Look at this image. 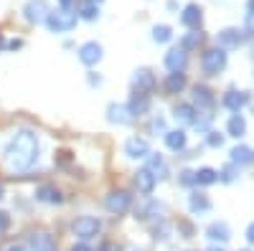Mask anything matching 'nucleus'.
Returning <instances> with one entry per match:
<instances>
[{"label":"nucleus","instance_id":"nucleus-1","mask_svg":"<svg viewBox=\"0 0 254 251\" xmlns=\"http://www.w3.org/2000/svg\"><path fill=\"white\" fill-rule=\"evenodd\" d=\"M3 160L13 173L31 170V167L36 165V160H38V137L31 130L15 132L8 140L5 150H3Z\"/></svg>","mask_w":254,"mask_h":251},{"label":"nucleus","instance_id":"nucleus-2","mask_svg":"<svg viewBox=\"0 0 254 251\" xmlns=\"http://www.w3.org/2000/svg\"><path fill=\"white\" fill-rule=\"evenodd\" d=\"M44 23H46V28H49L51 33H69V31L76 26V13L61 8L59 13H49Z\"/></svg>","mask_w":254,"mask_h":251},{"label":"nucleus","instance_id":"nucleus-3","mask_svg":"<svg viewBox=\"0 0 254 251\" xmlns=\"http://www.w3.org/2000/svg\"><path fill=\"white\" fill-rule=\"evenodd\" d=\"M201 69H203L206 76H219L226 69V51L221 46L219 49H208L201 56Z\"/></svg>","mask_w":254,"mask_h":251},{"label":"nucleus","instance_id":"nucleus-4","mask_svg":"<svg viewBox=\"0 0 254 251\" xmlns=\"http://www.w3.org/2000/svg\"><path fill=\"white\" fill-rule=\"evenodd\" d=\"M71 231H74V236L81 239V241L97 239L99 231H102V221L94 218V216H81V218H76V221L71 223Z\"/></svg>","mask_w":254,"mask_h":251},{"label":"nucleus","instance_id":"nucleus-5","mask_svg":"<svg viewBox=\"0 0 254 251\" xmlns=\"http://www.w3.org/2000/svg\"><path fill=\"white\" fill-rule=\"evenodd\" d=\"M130 205H132V196L127 191H110L107 198H104V208H107L112 216L127 213V211H130Z\"/></svg>","mask_w":254,"mask_h":251},{"label":"nucleus","instance_id":"nucleus-6","mask_svg":"<svg viewBox=\"0 0 254 251\" xmlns=\"http://www.w3.org/2000/svg\"><path fill=\"white\" fill-rule=\"evenodd\" d=\"M49 13H51V10H49L46 0H28V3L23 5V18H26V23H31V26L44 23Z\"/></svg>","mask_w":254,"mask_h":251},{"label":"nucleus","instance_id":"nucleus-7","mask_svg":"<svg viewBox=\"0 0 254 251\" xmlns=\"http://www.w3.org/2000/svg\"><path fill=\"white\" fill-rule=\"evenodd\" d=\"M247 36H249V33H242L239 28H224V31H219V36H216V44H219L224 51H231V49H239L244 41H247Z\"/></svg>","mask_w":254,"mask_h":251},{"label":"nucleus","instance_id":"nucleus-8","mask_svg":"<svg viewBox=\"0 0 254 251\" xmlns=\"http://www.w3.org/2000/svg\"><path fill=\"white\" fill-rule=\"evenodd\" d=\"M252 101V94L249 92H237V89H229L226 94H224V107L234 114V112H242L247 104Z\"/></svg>","mask_w":254,"mask_h":251},{"label":"nucleus","instance_id":"nucleus-9","mask_svg":"<svg viewBox=\"0 0 254 251\" xmlns=\"http://www.w3.org/2000/svg\"><path fill=\"white\" fill-rule=\"evenodd\" d=\"M193 107H198V109H214L216 107V97L206 84H196L193 87Z\"/></svg>","mask_w":254,"mask_h":251},{"label":"nucleus","instance_id":"nucleus-10","mask_svg":"<svg viewBox=\"0 0 254 251\" xmlns=\"http://www.w3.org/2000/svg\"><path fill=\"white\" fill-rule=\"evenodd\" d=\"M125 155L130 160H145L147 155H150V145H147L145 140H140V137H130L125 142Z\"/></svg>","mask_w":254,"mask_h":251},{"label":"nucleus","instance_id":"nucleus-11","mask_svg":"<svg viewBox=\"0 0 254 251\" xmlns=\"http://www.w3.org/2000/svg\"><path fill=\"white\" fill-rule=\"evenodd\" d=\"M79 61L84 66H97L102 61V46L97 44V41H89V44H84L79 49Z\"/></svg>","mask_w":254,"mask_h":251},{"label":"nucleus","instance_id":"nucleus-12","mask_svg":"<svg viewBox=\"0 0 254 251\" xmlns=\"http://www.w3.org/2000/svg\"><path fill=\"white\" fill-rule=\"evenodd\" d=\"M155 74L150 71V69H137L135 74H132V87L137 89V92H145V94H150L153 89H155Z\"/></svg>","mask_w":254,"mask_h":251},{"label":"nucleus","instance_id":"nucleus-13","mask_svg":"<svg viewBox=\"0 0 254 251\" xmlns=\"http://www.w3.org/2000/svg\"><path fill=\"white\" fill-rule=\"evenodd\" d=\"M127 109H130L132 117H145L147 112H150V97H147L145 92H135L130 97V101H127Z\"/></svg>","mask_w":254,"mask_h":251},{"label":"nucleus","instance_id":"nucleus-14","mask_svg":"<svg viewBox=\"0 0 254 251\" xmlns=\"http://www.w3.org/2000/svg\"><path fill=\"white\" fill-rule=\"evenodd\" d=\"M186 66H188L186 49H171L165 53V69L168 71H186Z\"/></svg>","mask_w":254,"mask_h":251},{"label":"nucleus","instance_id":"nucleus-15","mask_svg":"<svg viewBox=\"0 0 254 251\" xmlns=\"http://www.w3.org/2000/svg\"><path fill=\"white\" fill-rule=\"evenodd\" d=\"M201 20H203V10H201L198 3H190V5L183 8V13H181V23H183L186 28H201Z\"/></svg>","mask_w":254,"mask_h":251},{"label":"nucleus","instance_id":"nucleus-16","mask_svg":"<svg viewBox=\"0 0 254 251\" xmlns=\"http://www.w3.org/2000/svg\"><path fill=\"white\" fill-rule=\"evenodd\" d=\"M28 246H31V251H56V241H54V236L46 234V231H36V234H31Z\"/></svg>","mask_w":254,"mask_h":251},{"label":"nucleus","instance_id":"nucleus-17","mask_svg":"<svg viewBox=\"0 0 254 251\" xmlns=\"http://www.w3.org/2000/svg\"><path fill=\"white\" fill-rule=\"evenodd\" d=\"M107 119L112 122V124H130L135 117L130 114V109H127V104H110L107 107Z\"/></svg>","mask_w":254,"mask_h":251},{"label":"nucleus","instance_id":"nucleus-18","mask_svg":"<svg viewBox=\"0 0 254 251\" xmlns=\"http://www.w3.org/2000/svg\"><path fill=\"white\" fill-rule=\"evenodd\" d=\"M36 201L49 203V205H59V203H64V196L56 185H41V188H36Z\"/></svg>","mask_w":254,"mask_h":251},{"label":"nucleus","instance_id":"nucleus-19","mask_svg":"<svg viewBox=\"0 0 254 251\" xmlns=\"http://www.w3.org/2000/svg\"><path fill=\"white\" fill-rule=\"evenodd\" d=\"M155 175L147 170V167H142V170H137L135 173V185H137V191L142 193V196H150L153 191H155Z\"/></svg>","mask_w":254,"mask_h":251},{"label":"nucleus","instance_id":"nucleus-20","mask_svg":"<svg viewBox=\"0 0 254 251\" xmlns=\"http://www.w3.org/2000/svg\"><path fill=\"white\" fill-rule=\"evenodd\" d=\"M206 236L211 239V241H229L231 239V228H229V223L226 221H214L208 228H206Z\"/></svg>","mask_w":254,"mask_h":251},{"label":"nucleus","instance_id":"nucleus-21","mask_svg":"<svg viewBox=\"0 0 254 251\" xmlns=\"http://www.w3.org/2000/svg\"><path fill=\"white\" fill-rule=\"evenodd\" d=\"M163 89L168 94H181L186 89V74L183 71H171L168 79H165V84H163Z\"/></svg>","mask_w":254,"mask_h":251},{"label":"nucleus","instance_id":"nucleus-22","mask_svg":"<svg viewBox=\"0 0 254 251\" xmlns=\"http://www.w3.org/2000/svg\"><path fill=\"white\" fill-rule=\"evenodd\" d=\"M173 117H176L178 124L188 127V124H193V119H196V107H193V104H176Z\"/></svg>","mask_w":254,"mask_h":251},{"label":"nucleus","instance_id":"nucleus-23","mask_svg":"<svg viewBox=\"0 0 254 251\" xmlns=\"http://www.w3.org/2000/svg\"><path fill=\"white\" fill-rule=\"evenodd\" d=\"M188 208H190V213L203 216V213L211 211V201H208L203 193H190V196H188Z\"/></svg>","mask_w":254,"mask_h":251},{"label":"nucleus","instance_id":"nucleus-24","mask_svg":"<svg viewBox=\"0 0 254 251\" xmlns=\"http://www.w3.org/2000/svg\"><path fill=\"white\" fill-rule=\"evenodd\" d=\"M231 162H234L237 167H242V165H252V162H254V150L247 148V145H237V148L231 150Z\"/></svg>","mask_w":254,"mask_h":251},{"label":"nucleus","instance_id":"nucleus-25","mask_svg":"<svg viewBox=\"0 0 254 251\" xmlns=\"http://www.w3.org/2000/svg\"><path fill=\"white\" fill-rule=\"evenodd\" d=\"M226 132H229L231 137H237V140L247 135V122H244L242 112H234V117H231L229 124H226Z\"/></svg>","mask_w":254,"mask_h":251},{"label":"nucleus","instance_id":"nucleus-26","mask_svg":"<svg viewBox=\"0 0 254 251\" xmlns=\"http://www.w3.org/2000/svg\"><path fill=\"white\" fill-rule=\"evenodd\" d=\"M165 145H168V150L181 152V150L186 148V132H183V130H171V132H165Z\"/></svg>","mask_w":254,"mask_h":251},{"label":"nucleus","instance_id":"nucleus-27","mask_svg":"<svg viewBox=\"0 0 254 251\" xmlns=\"http://www.w3.org/2000/svg\"><path fill=\"white\" fill-rule=\"evenodd\" d=\"M201 44H203V33H201L198 28H190V31L183 36V41H181V49L193 51V49H198Z\"/></svg>","mask_w":254,"mask_h":251},{"label":"nucleus","instance_id":"nucleus-28","mask_svg":"<svg viewBox=\"0 0 254 251\" xmlns=\"http://www.w3.org/2000/svg\"><path fill=\"white\" fill-rule=\"evenodd\" d=\"M150 157V162H147V170H150L153 175H155V180H163V178H168V167H165V162H163V157L160 155H147Z\"/></svg>","mask_w":254,"mask_h":251},{"label":"nucleus","instance_id":"nucleus-29","mask_svg":"<svg viewBox=\"0 0 254 251\" xmlns=\"http://www.w3.org/2000/svg\"><path fill=\"white\" fill-rule=\"evenodd\" d=\"M81 20H97L99 18V5L94 3V0H87V3H81L79 5V15Z\"/></svg>","mask_w":254,"mask_h":251},{"label":"nucleus","instance_id":"nucleus-30","mask_svg":"<svg viewBox=\"0 0 254 251\" xmlns=\"http://www.w3.org/2000/svg\"><path fill=\"white\" fill-rule=\"evenodd\" d=\"M165 213V205L163 203H155V201H150L142 211H140V216H135V218H160Z\"/></svg>","mask_w":254,"mask_h":251},{"label":"nucleus","instance_id":"nucleus-31","mask_svg":"<svg viewBox=\"0 0 254 251\" xmlns=\"http://www.w3.org/2000/svg\"><path fill=\"white\" fill-rule=\"evenodd\" d=\"M216 180H219V173L214 167H201L196 173V185H214Z\"/></svg>","mask_w":254,"mask_h":251},{"label":"nucleus","instance_id":"nucleus-32","mask_svg":"<svg viewBox=\"0 0 254 251\" xmlns=\"http://www.w3.org/2000/svg\"><path fill=\"white\" fill-rule=\"evenodd\" d=\"M173 38V31H171V26H153V41L155 44H168V41Z\"/></svg>","mask_w":254,"mask_h":251},{"label":"nucleus","instance_id":"nucleus-33","mask_svg":"<svg viewBox=\"0 0 254 251\" xmlns=\"http://www.w3.org/2000/svg\"><path fill=\"white\" fill-rule=\"evenodd\" d=\"M219 180H221V183H234V180H237V165H234V162L226 165L224 170L219 173Z\"/></svg>","mask_w":254,"mask_h":251},{"label":"nucleus","instance_id":"nucleus-34","mask_svg":"<svg viewBox=\"0 0 254 251\" xmlns=\"http://www.w3.org/2000/svg\"><path fill=\"white\" fill-rule=\"evenodd\" d=\"M178 185H183V188H193V185H196V173H193V170H183V173L178 175Z\"/></svg>","mask_w":254,"mask_h":251},{"label":"nucleus","instance_id":"nucleus-35","mask_svg":"<svg viewBox=\"0 0 254 251\" xmlns=\"http://www.w3.org/2000/svg\"><path fill=\"white\" fill-rule=\"evenodd\" d=\"M193 234H196L193 223H188V221H181V223H178V236H183V239H190Z\"/></svg>","mask_w":254,"mask_h":251},{"label":"nucleus","instance_id":"nucleus-36","mask_svg":"<svg viewBox=\"0 0 254 251\" xmlns=\"http://www.w3.org/2000/svg\"><path fill=\"white\" fill-rule=\"evenodd\" d=\"M206 145H208V148H221V145H224V135H219V132H206Z\"/></svg>","mask_w":254,"mask_h":251},{"label":"nucleus","instance_id":"nucleus-37","mask_svg":"<svg viewBox=\"0 0 254 251\" xmlns=\"http://www.w3.org/2000/svg\"><path fill=\"white\" fill-rule=\"evenodd\" d=\"M168 234H171V228H168L165 223H160V226H155V228H153V239L165 241V239H168Z\"/></svg>","mask_w":254,"mask_h":251},{"label":"nucleus","instance_id":"nucleus-38","mask_svg":"<svg viewBox=\"0 0 254 251\" xmlns=\"http://www.w3.org/2000/svg\"><path fill=\"white\" fill-rule=\"evenodd\" d=\"M8 228H10V216L5 211H0V234H5Z\"/></svg>","mask_w":254,"mask_h":251},{"label":"nucleus","instance_id":"nucleus-39","mask_svg":"<svg viewBox=\"0 0 254 251\" xmlns=\"http://www.w3.org/2000/svg\"><path fill=\"white\" fill-rule=\"evenodd\" d=\"M247 33H254V10L247 13Z\"/></svg>","mask_w":254,"mask_h":251},{"label":"nucleus","instance_id":"nucleus-40","mask_svg":"<svg viewBox=\"0 0 254 251\" xmlns=\"http://www.w3.org/2000/svg\"><path fill=\"white\" fill-rule=\"evenodd\" d=\"M153 132H163V135H165V122H163L160 117L153 122Z\"/></svg>","mask_w":254,"mask_h":251},{"label":"nucleus","instance_id":"nucleus-41","mask_svg":"<svg viewBox=\"0 0 254 251\" xmlns=\"http://www.w3.org/2000/svg\"><path fill=\"white\" fill-rule=\"evenodd\" d=\"M247 241L254 246V223H249V228H247Z\"/></svg>","mask_w":254,"mask_h":251},{"label":"nucleus","instance_id":"nucleus-42","mask_svg":"<svg viewBox=\"0 0 254 251\" xmlns=\"http://www.w3.org/2000/svg\"><path fill=\"white\" fill-rule=\"evenodd\" d=\"M71 251H92V246H87V244L81 241V244H74V249H71Z\"/></svg>","mask_w":254,"mask_h":251},{"label":"nucleus","instance_id":"nucleus-43","mask_svg":"<svg viewBox=\"0 0 254 251\" xmlns=\"http://www.w3.org/2000/svg\"><path fill=\"white\" fill-rule=\"evenodd\" d=\"M5 251H28V249H26L23 244H10V246H8Z\"/></svg>","mask_w":254,"mask_h":251},{"label":"nucleus","instance_id":"nucleus-44","mask_svg":"<svg viewBox=\"0 0 254 251\" xmlns=\"http://www.w3.org/2000/svg\"><path fill=\"white\" fill-rule=\"evenodd\" d=\"M74 3H76V0H59V5H61V8H66V10H71Z\"/></svg>","mask_w":254,"mask_h":251},{"label":"nucleus","instance_id":"nucleus-45","mask_svg":"<svg viewBox=\"0 0 254 251\" xmlns=\"http://www.w3.org/2000/svg\"><path fill=\"white\" fill-rule=\"evenodd\" d=\"M89 84H92V87H99L102 79H99V76H94V74H89Z\"/></svg>","mask_w":254,"mask_h":251},{"label":"nucleus","instance_id":"nucleus-46","mask_svg":"<svg viewBox=\"0 0 254 251\" xmlns=\"http://www.w3.org/2000/svg\"><path fill=\"white\" fill-rule=\"evenodd\" d=\"M20 46H23V41H18V38H15V41H10V44H8V49H13V51H15V49H20Z\"/></svg>","mask_w":254,"mask_h":251},{"label":"nucleus","instance_id":"nucleus-47","mask_svg":"<svg viewBox=\"0 0 254 251\" xmlns=\"http://www.w3.org/2000/svg\"><path fill=\"white\" fill-rule=\"evenodd\" d=\"M3 196H5V191H3V183H0V201H3Z\"/></svg>","mask_w":254,"mask_h":251},{"label":"nucleus","instance_id":"nucleus-48","mask_svg":"<svg viewBox=\"0 0 254 251\" xmlns=\"http://www.w3.org/2000/svg\"><path fill=\"white\" fill-rule=\"evenodd\" d=\"M122 251H140V249H135V246H127V249H122Z\"/></svg>","mask_w":254,"mask_h":251},{"label":"nucleus","instance_id":"nucleus-49","mask_svg":"<svg viewBox=\"0 0 254 251\" xmlns=\"http://www.w3.org/2000/svg\"><path fill=\"white\" fill-rule=\"evenodd\" d=\"M5 46V41H3V36H0V49H3Z\"/></svg>","mask_w":254,"mask_h":251},{"label":"nucleus","instance_id":"nucleus-50","mask_svg":"<svg viewBox=\"0 0 254 251\" xmlns=\"http://www.w3.org/2000/svg\"><path fill=\"white\" fill-rule=\"evenodd\" d=\"M249 10H254V0H249Z\"/></svg>","mask_w":254,"mask_h":251},{"label":"nucleus","instance_id":"nucleus-51","mask_svg":"<svg viewBox=\"0 0 254 251\" xmlns=\"http://www.w3.org/2000/svg\"><path fill=\"white\" fill-rule=\"evenodd\" d=\"M208 251H221V249H219V246H211V249H208Z\"/></svg>","mask_w":254,"mask_h":251},{"label":"nucleus","instance_id":"nucleus-52","mask_svg":"<svg viewBox=\"0 0 254 251\" xmlns=\"http://www.w3.org/2000/svg\"><path fill=\"white\" fill-rule=\"evenodd\" d=\"M242 251H249V249H242Z\"/></svg>","mask_w":254,"mask_h":251},{"label":"nucleus","instance_id":"nucleus-53","mask_svg":"<svg viewBox=\"0 0 254 251\" xmlns=\"http://www.w3.org/2000/svg\"><path fill=\"white\" fill-rule=\"evenodd\" d=\"M94 3H99V0H94Z\"/></svg>","mask_w":254,"mask_h":251}]
</instances>
